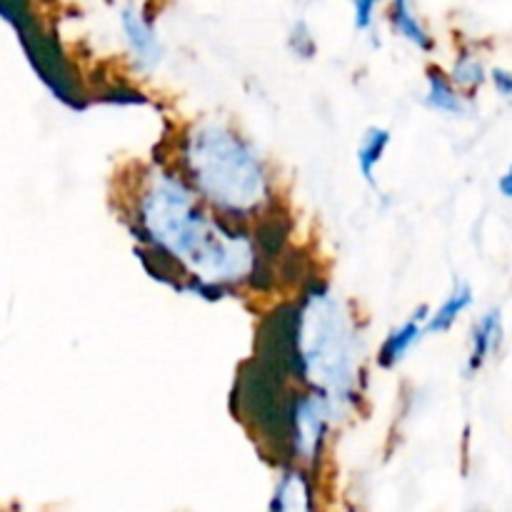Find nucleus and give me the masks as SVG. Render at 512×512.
Instances as JSON below:
<instances>
[{
    "instance_id": "nucleus-1",
    "label": "nucleus",
    "mask_w": 512,
    "mask_h": 512,
    "mask_svg": "<svg viewBox=\"0 0 512 512\" xmlns=\"http://www.w3.org/2000/svg\"><path fill=\"white\" fill-rule=\"evenodd\" d=\"M138 220L155 248L180 260L203 283H238L253 270V243L210 220L178 175L155 170L140 195Z\"/></svg>"
},
{
    "instance_id": "nucleus-2",
    "label": "nucleus",
    "mask_w": 512,
    "mask_h": 512,
    "mask_svg": "<svg viewBox=\"0 0 512 512\" xmlns=\"http://www.w3.org/2000/svg\"><path fill=\"white\" fill-rule=\"evenodd\" d=\"M183 163L195 190L230 215H250L268 200L263 160L248 140L220 123H200L185 135Z\"/></svg>"
},
{
    "instance_id": "nucleus-3",
    "label": "nucleus",
    "mask_w": 512,
    "mask_h": 512,
    "mask_svg": "<svg viewBox=\"0 0 512 512\" xmlns=\"http://www.w3.org/2000/svg\"><path fill=\"white\" fill-rule=\"evenodd\" d=\"M295 348L303 378L328 398L333 413L348 408L358 390L360 348L353 318L333 290H313L305 298Z\"/></svg>"
},
{
    "instance_id": "nucleus-4",
    "label": "nucleus",
    "mask_w": 512,
    "mask_h": 512,
    "mask_svg": "<svg viewBox=\"0 0 512 512\" xmlns=\"http://www.w3.org/2000/svg\"><path fill=\"white\" fill-rule=\"evenodd\" d=\"M328 398L320 393H310L295 403L293 410V448L298 458L313 463L323 448L330 418H333Z\"/></svg>"
},
{
    "instance_id": "nucleus-5",
    "label": "nucleus",
    "mask_w": 512,
    "mask_h": 512,
    "mask_svg": "<svg viewBox=\"0 0 512 512\" xmlns=\"http://www.w3.org/2000/svg\"><path fill=\"white\" fill-rule=\"evenodd\" d=\"M120 25H123L125 40H128L138 65H143L148 70L158 68L160 60H163V45H160L158 33H155V25L138 8H133V5L123 8Z\"/></svg>"
},
{
    "instance_id": "nucleus-6",
    "label": "nucleus",
    "mask_w": 512,
    "mask_h": 512,
    "mask_svg": "<svg viewBox=\"0 0 512 512\" xmlns=\"http://www.w3.org/2000/svg\"><path fill=\"white\" fill-rule=\"evenodd\" d=\"M425 320H428V310L420 308L418 315H413L408 323H403L398 330H393V333L385 338L383 348H380V355H378L383 368L390 370L398 363H403L405 355L410 353V348H413V345L425 335Z\"/></svg>"
},
{
    "instance_id": "nucleus-7",
    "label": "nucleus",
    "mask_w": 512,
    "mask_h": 512,
    "mask_svg": "<svg viewBox=\"0 0 512 512\" xmlns=\"http://www.w3.org/2000/svg\"><path fill=\"white\" fill-rule=\"evenodd\" d=\"M273 512H313L308 480L303 478V473L290 470L283 475L278 490H275Z\"/></svg>"
},
{
    "instance_id": "nucleus-8",
    "label": "nucleus",
    "mask_w": 512,
    "mask_h": 512,
    "mask_svg": "<svg viewBox=\"0 0 512 512\" xmlns=\"http://www.w3.org/2000/svg\"><path fill=\"white\" fill-rule=\"evenodd\" d=\"M500 340V313L498 310H490L488 315L480 318V323L473 330V350H470L468 358V373H475L485 365V360L490 358V353L495 350Z\"/></svg>"
},
{
    "instance_id": "nucleus-9",
    "label": "nucleus",
    "mask_w": 512,
    "mask_h": 512,
    "mask_svg": "<svg viewBox=\"0 0 512 512\" xmlns=\"http://www.w3.org/2000/svg\"><path fill=\"white\" fill-rule=\"evenodd\" d=\"M390 23H393V28L398 30L405 40H410L415 48L433 50V38H430V33L423 28L418 15H415L413 0H393V8H390Z\"/></svg>"
},
{
    "instance_id": "nucleus-10",
    "label": "nucleus",
    "mask_w": 512,
    "mask_h": 512,
    "mask_svg": "<svg viewBox=\"0 0 512 512\" xmlns=\"http://www.w3.org/2000/svg\"><path fill=\"white\" fill-rule=\"evenodd\" d=\"M390 145V130L388 128H368L363 140L358 145V168L363 173L365 183L375 185V170H378L380 160H383L385 150Z\"/></svg>"
},
{
    "instance_id": "nucleus-11",
    "label": "nucleus",
    "mask_w": 512,
    "mask_h": 512,
    "mask_svg": "<svg viewBox=\"0 0 512 512\" xmlns=\"http://www.w3.org/2000/svg\"><path fill=\"white\" fill-rule=\"evenodd\" d=\"M470 303H473V290H470L468 285H458V288L450 293V298L445 300L433 315H428V320H425V333L438 335L450 330L455 325V320L460 318V313L470 308Z\"/></svg>"
},
{
    "instance_id": "nucleus-12",
    "label": "nucleus",
    "mask_w": 512,
    "mask_h": 512,
    "mask_svg": "<svg viewBox=\"0 0 512 512\" xmlns=\"http://www.w3.org/2000/svg\"><path fill=\"white\" fill-rule=\"evenodd\" d=\"M425 103L433 110H440V113L460 115L463 113V100L455 93V88L450 85V80L440 73L438 68L428 73V95H425Z\"/></svg>"
},
{
    "instance_id": "nucleus-13",
    "label": "nucleus",
    "mask_w": 512,
    "mask_h": 512,
    "mask_svg": "<svg viewBox=\"0 0 512 512\" xmlns=\"http://www.w3.org/2000/svg\"><path fill=\"white\" fill-rule=\"evenodd\" d=\"M453 78L455 83L465 85V88H478V85L485 80V70L483 65H480V60L470 58V55H463V58L455 63Z\"/></svg>"
},
{
    "instance_id": "nucleus-14",
    "label": "nucleus",
    "mask_w": 512,
    "mask_h": 512,
    "mask_svg": "<svg viewBox=\"0 0 512 512\" xmlns=\"http://www.w3.org/2000/svg\"><path fill=\"white\" fill-rule=\"evenodd\" d=\"M383 0H353V20L358 30H370L375 20V10Z\"/></svg>"
},
{
    "instance_id": "nucleus-15",
    "label": "nucleus",
    "mask_w": 512,
    "mask_h": 512,
    "mask_svg": "<svg viewBox=\"0 0 512 512\" xmlns=\"http://www.w3.org/2000/svg\"><path fill=\"white\" fill-rule=\"evenodd\" d=\"M493 80L495 88H498L505 98H512V73H508V70H495Z\"/></svg>"
},
{
    "instance_id": "nucleus-16",
    "label": "nucleus",
    "mask_w": 512,
    "mask_h": 512,
    "mask_svg": "<svg viewBox=\"0 0 512 512\" xmlns=\"http://www.w3.org/2000/svg\"><path fill=\"white\" fill-rule=\"evenodd\" d=\"M500 190H503V195H508V198L512 200V165H510L508 173L500 178Z\"/></svg>"
}]
</instances>
